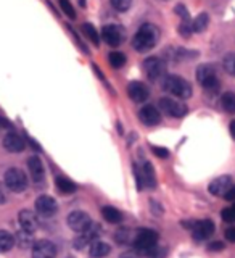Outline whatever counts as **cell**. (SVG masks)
<instances>
[{
    "mask_svg": "<svg viewBox=\"0 0 235 258\" xmlns=\"http://www.w3.org/2000/svg\"><path fill=\"white\" fill-rule=\"evenodd\" d=\"M160 39V31L153 24H142L140 29L135 32V36L132 39V45L137 52H148L150 48L156 45Z\"/></svg>",
    "mask_w": 235,
    "mask_h": 258,
    "instance_id": "obj_1",
    "label": "cell"
},
{
    "mask_svg": "<svg viewBox=\"0 0 235 258\" xmlns=\"http://www.w3.org/2000/svg\"><path fill=\"white\" fill-rule=\"evenodd\" d=\"M158 245V234L153 229H140L134 239V247L140 255H150Z\"/></svg>",
    "mask_w": 235,
    "mask_h": 258,
    "instance_id": "obj_2",
    "label": "cell"
},
{
    "mask_svg": "<svg viewBox=\"0 0 235 258\" xmlns=\"http://www.w3.org/2000/svg\"><path fill=\"white\" fill-rule=\"evenodd\" d=\"M163 87L179 99H189L192 95V86L181 76H166L163 81Z\"/></svg>",
    "mask_w": 235,
    "mask_h": 258,
    "instance_id": "obj_3",
    "label": "cell"
},
{
    "mask_svg": "<svg viewBox=\"0 0 235 258\" xmlns=\"http://www.w3.org/2000/svg\"><path fill=\"white\" fill-rule=\"evenodd\" d=\"M197 79L208 92H216L217 89H219V79H217L216 70L211 64H201V67H198Z\"/></svg>",
    "mask_w": 235,
    "mask_h": 258,
    "instance_id": "obj_4",
    "label": "cell"
},
{
    "mask_svg": "<svg viewBox=\"0 0 235 258\" xmlns=\"http://www.w3.org/2000/svg\"><path fill=\"white\" fill-rule=\"evenodd\" d=\"M5 185L12 192H23L28 187V176L20 168H10L5 173Z\"/></svg>",
    "mask_w": 235,
    "mask_h": 258,
    "instance_id": "obj_5",
    "label": "cell"
},
{
    "mask_svg": "<svg viewBox=\"0 0 235 258\" xmlns=\"http://www.w3.org/2000/svg\"><path fill=\"white\" fill-rule=\"evenodd\" d=\"M160 108L163 110L166 115L173 118H182L187 115L189 108L185 107V103L174 100V99H161L160 100Z\"/></svg>",
    "mask_w": 235,
    "mask_h": 258,
    "instance_id": "obj_6",
    "label": "cell"
},
{
    "mask_svg": "<svg viewBox=\"0 0 235 258\" xmlns=\"http://www.w3.org/2000/svg\"><path fill=\"white\" fill-rule=\"evenodd\" d=\"M143 71L150 79L156 81V79H160L161 76L165 75L166 64H165L163 60L158 58V56H150V58H147L143 61Z\"/></svg>",
    "mask_w": 235,
    "mask_h": 258,
    "instance_id": "obj_7",
    "label": "cell"
},
{
    "mask_svg": "<svg viewBox=\"0 0 235 258\" xmlns=\"http://www.w3.org/2000/svg\"><path fill=\"white\" fill-rule=\"evenodd\" d=\"M68 226L76 232H84L86 229H89L92 226V220L86 212H81V210H77V212L69 213Z\"/></svg>",
    "mask_w": 235,
    "mask_h": 258,
    "instance_id": "obj_8",
    "label": "cell"
},
{
    "mask_svg": "<svg viewBox=\"0 0 235 258\" xmlns=\"http://www.w3.org/2000/svg\"><path fill=\"white\" fill-rule=\"evenodd\" d=\"M56 256V247L50 240H37L32 245V258H55Z\"/></svg>",
    "mask_w": 235,
    "mask_h": 258,
    "instance_id": "obj_9",
    "label": "cell"
},
{
    "mask_svg": "<svg viewBox=\"0 0 235 258\" xmlns=\"http://www.w3.org/2000/svg\"><path fill=\"white\" fill-rule=\"evenodd\" d=\"M214 232V223L211 220H201V221H195L192 228V234H193V239L201 242V240H206L213 236Z\"/></svg>",
    "mask_w": 235,
    "mask_h": 258,
    "instance_id": "obj_10",
    "label": "cell"
},
{
    "mask_svg": "<svg viewBox=\"0 0 235 258\" xmlns=\"http://www.w3.org/2000/svg\"><path fill=\"white\" fill-rule=\"evenodd\" d=\"M102 37L103 40L111 47H118L124 39V32L119 26H115V24H108L102 29Z\"/></svg>",
    "mask_w": 235,
    "mask_h": 258,
    "instance_id": "obj_11",
    "label": "cell"
},
{
    "mask_svg": "<svg viewBox=\"0 0 235 258\" xmlns=\"http://www.w3.org/2000/svg\"><path fill=\"white\" fill-rule=\"evenodd\" d=\"M58 210V205L53 197L50 196H40L36 200V212L42 216H53Z\"/></svg>",
    "mask_w": 235,
    "mask_h": 258,
    "instance_id": "obj_12",
    "label": "cell"
},
{
    "mask_svg": "<svg viewBox=\"0 0 235 258\" xmlns=\"http://www.w3.org/2000/svg\"><path fill=\"white\" fill-rule=\"evenodd\" d=\"M233 185L232 182V177L230 176H221V177H216L214 181H211L209 184V192L213 194V196H217V197H224L225 194L229 192V189Z\"/></svg>",
    "mask_w": 235,
    "mask_h": 258,
    "instance_id": "obj_13",
    "label": "cell"
},
{
    "mask_svg": "<svg viewBox=\"0 0 235 258\" xmlns=\"http://www.w3.org/2000/svg\"><path fill=\"white\" fill-rule=\"evenodd\" d=\"M127 94H129V97H131L134 102L140 103V102H145V100L148 99L150 91H148V87L145 86L143 83H139V81H132V83L127 86Z\"/></svg>",
    "mask_w": 235,
    "mask_h": 258,
    "instance_id": "obj_14",
    "label": "cell"
},
{
    "mask_svg": "<svg viewBox=\"0 0 235 258\" xmlns=\"http://www.w3.org/2000/svg\"><path fill=\"white\" fill-rule=\"evenodd\" d=\"M99 234H100V228L97 224L92 223L91 228L86 229L84 232H81V236L74 240V247L76 248H84L89 244H94L95 239L99 237Z\"/></svg>",
    "mask_w": 235,
    "mask_h": 258,
    "instance_id": "obj_15",
    "label": "cell"
},
{
    "mask_svg": "<svg viewBox=\"0 0 235 258\" xmlns=\"http://www.w3.org/2000/svg\"><path fill=\"white\" fill-rule=\"evenodd\" d=\"M139 118H140V121L143 124L155 126L161 121V113L158 111L156 107H153V105H145V107L139 113Z\"/></svg>",
    "mask_w": 235,
    "mask_h": 258,
    "instance_id": "obj_16",
    "label": "cell"
},
{
    "mask_svg": "<svg viewBox=\"0 0 235 258\" xmlns=\"http://www.w3.org/2000/svg\"><path fill=\"white\" fill-rule=\"evenodd\" d=\"M18 221L21 224V229L23 231H28V232H34L37 229V216L31 212V210H21L20 215H18Z\"/></svg>",
    "mask_w": 235,
    "mask_h": 258,
    "instance_id": "obj_17",
    "label": "cell"
},
{
    "mask_svg": "<svg viewBox=\"0 0 235 258\" xmlns=\"http://www.w3.org/2000/svg\"><path fill=\"white\" fill-rule=\"evenodd\" d=\"M4 147L12 153H20L24 150V139L16 133H8L4 137Z\"/></svg>",
    "mask_w": 235,
    "mask_h": 258,
    "instance_id": "obj_18",
    "label": "cell"
},
{
    "mask_svg": "<svg viewBox=\"0 0 235 258\" xmlns=\"http://www.w3.org/2000/svg\"><path fill=\"white\" fill-rule=\"evenodd\" d=\"M28 168H29V173H31V176H32V179H34L36 182H42L44 174H45V171H44V165H42V160H40L37 155L31 157V158L28 160Z\"/></svg>",
    "mask_w": 235,
    "mask_h": 258,
    "instance_id": "obj_19",
    "label": "cell"
},
{
    "mask_svg": "<svg viewBox=\"0 0 235 258\" xmlns=\"http://www.w3.org/2000/svg\"><path fill=\"white\" fill-rule=\"evenodd\" d=\"M92 258H105L108 256L111 252V247L107 244V242H102V240H95L94 244H91V248H89Z\"/></svg>",
    "mask_w": 235,
    "mask_h": 258,
    "instance_id": "obj_20",
    "label": "cell"
},
{
    "mask_svg": "<svg viewBox=\"0 0 235 258\" xmlns=\"http://www.w3.org/2000/svg\"><path fill=\"white\" fill-rule=\"evenodd\" d=\"M140 171H142V179H143L145 187H155V184H156L155 171H153V166L148 163V161H145Z\"/></svg>",
    "mask_w": 235,
    "mask_h": 258,
    "instance_id": "obj_21",
    "label": "cell"
},
{
    "mask_svg": "<svg viewBox=\"0 0 235 258\" xmlns=\"http://www.w3.org/2000/svg\"><path fill=\"white\" fill-rule=\"evenodd\" d=\"M102 215H103L105 220H107L108 223H111V224H118V223L123 221V213H121L119 210L115 208V207H103L102 208Z\"/></svg>",
    "mask_w": 235,
    "mask_h": 258,
    "instance_id": "obj_22",
    "label": "cell"
},
{
    "mask_svg": "<svg viewBox=\"0 0 235 258\" xmlns=\"http://www.w3.org/2000/svg\"><path fill=\"white\" fill-rule=\"evenodd\" d=\"M55 184H56V189H58L61 194H72V192H76V189H77V185L71 179H68V177H64V176L56 177Z\"/></svg>",
    "mask_w": 235,
    "mask_h": 258,
    "instance_id": "obj_23",
    "label": "cell"
},
{
    "mask_svg": "<svg viewBox=\"0 0 235 258\" xmlns=\"http://www.w3.org/2000/svg\"><path fill=\"white\" fill-rule=\"evenodd\" d=\"M15 240L21 248H29V247L34 245V242H32V232L23 231V229L15 236Z\"/></svg>",
    "mask_w": 235,
    "mask_h": 258,
    "instance_id": "obj_24",
    "label": "cell"
},
{
    "mask_svg": "<svg viewBox=\"0 0 235 258\" xmlns=\"http://www.w3.org/2000/svg\"><path fill=\"white\" fill-rule=\"evenodd\" d=\"M15 236L8 231H0V252H8L15 245Z\"/></svg>",
    "mask_w": 235,
    "mask_h": 258,
    "instance_id": "obj_25",
    "label": "cell"
},
{
    "mask_svg": "<svg viewBox=\"0 0 235 258\" xmlns=\"http://www.w3.org/2000/svg\"><path fill=\"white\" fill-rule=\"evenodd\" d=\"M221 107L224 111L230 113L233 115L235 113V94L233 92H225L222 97H221Z\"/></svg>",
    "mask_w": 235,
    "mask_h": 258,
    "instance_id": "obj_26",
    "label": "cell"
},
{
    "mask_svg": "<svg viewBox=\"0 0 235 258\" xmlns=\"http://www.w3.org/2000/svg\"><path fill=\"white\" fill-rule=\"evenodd\" d=\"M208 23H209V16L206 13H200L197 18L192 21L193 32H203L208 28Z\"/></svg>",
    "mask_w": 235,
    "mask_h": 258,
    "instance_id": "obj_27",
    "label": "cell"
},
{
    "mask_svg": "<svg viewBox=\"0 0 235 258\" xmlns=\"http://www.w3.org/2000/svg\"><path fill=\"white\" fill-rule=\"evenodd\" d=\"M108 60H110L111 67L118 70V68H123L126 64V55L121 53V52H111L110 56H108Z\"/></svg>",
    "mask_w": 235,
    "mask_h": 258,
    "instance_id": "obj_28",
    "label": "cell"
},
{
    "mask_svg": "<svg viewBox=\"0 0 235 258\" xmlns=\"http://www.w3.org/2000/svg\"><path fill=\"white\" fill-rule=\"evenodd\" d=\"M83 31H84V34L92 40L94 45H99L100 44V36H99V32H97V29L92 26V24H83Z\"/></svg>",
    "mask_w": 235,
    "mask_h": 258,
    "instance_id": "obj_29",
    "label": "cell"
},
{
    "mask_svg": "<svg viewBox=\"0 0 235 258\" xmlns=\"http://www.w3.org/2000/svg\"><path fill=\"white\" fill-rule=\"evenodd\" d=\"M58 2H60L63 13H66L68 18L74 20L76 18V10H74V7H72V4L69 2V0H58Z\"/></svg>",
    "mask_w": 235,
    "mask_h": 258,
    "instance_id": "obj_30",
    "label": "cell"
},
{
    "mask_svg": "<svg viewBox=\"0 0 235 258\" xmlns=\"http://www.w3.org/2000/svg\"><path fill=\"white\" fill-rule=\"evenodd\" d=\"M224 70L227 71L230 76H235V53H229L224 58Z\"/></svg>",
    "mask_w": 235,
    "mask_h": 258,
    "instance_id": "obj_31",
    "label": "cell"
},
{
    "mask_svg": "<svg viewBox=\"0 0 235 258\" xmlns=\"http://www.w3.org/2000/svg\"><path fill=\"white\" fill-rule=\"evenodd\" d=\"M113 8L118 12H127L129 8H131V4H132V0H110Z\"/></svg>",
    "mask_w": 235,
    "mask_h": 258,
    "instance_id": "obj_32",
    "label": "cell"
},
{
    "mask_svg": "<svg viewBox=\"0 0 235 258\" xmlns=\"http://www.w3.org/2000/svg\"><path fill=\"white\" fill-rule=\"evenodd\" d=\"M221 216L225 223H235V208L229 207V208H224L221 212Z\"/></svg>",
    "mask_w": 235,
    "mask_h": 258,
    "instance_id": "obj_33",
    "label": "cell"
},
{
    "mask_svg": "<svg viewBox=\"0 0 235 258\" xmlns=\"http://www.w3.org/2000/svg\"><path fill=\"white\" fill-rule=\"evenodd\" d=\"M134 174H135V181H137V189L142 190L145 185H143V179H142V171L137 165H134Z\"/></svg>",
    "mask_w": 235,
    "mask_h": 258,
    "instance_id": "obj_34",
    "label": "cell"
},
{
    "mask_svg": "<svg viewBox=\"0 0 235 258\" xmlns=\"http://www.w3.org/2000/svg\"><path fill=\"white\" fill-rule=\"evenodd\" d=\"M150 258H165L166 256V248H163V247H155L151 250V253L148 255Z\"/></svg>",
    "mask_w": 235,
    "mask_h": 258,
    "instance_id": "obj_35",
    "label": "cell"
},
{
    "mask_svg": "<svg viewBox=\"0 0 235 258\" xmlns=\"http://www.w3.org/2000/svg\"><path fill=\"white\" fill-rule=\"evenodd\" d=\"M153 153H155V155L160 157V158H168L169 157V152L165 147H153Z\"/></svg>",
    "mask_w": 235,
    "mask_h": 258,
    "instance_id": "obj_36",
    "label": "cell"
},
{
    "mask_svg": "<svg viewBox=\"0 0 235 258\" xmlns=\"http://www.w3.org/2000/svg\"><path fill=\"white\" fill-rule=\"evenodd\" d=\"M224 248V244H222V242H211V244H209L208 245V250H209V252H221V250Z\"/></svg>",
    "mask_w": 235,
    "mask_h": 258,
    "instance_id": "obj_37",
    "label": "cell"
},
{
    "mask_svg": "<svg viewBox=\"0 0 235 258\" xmlns=\"http://www.w3.org/2000/svg\"><path fill=\"white\" fill-rule=\"evenodd\" d=\"M176 12H177V15H181V16H182V20H184V21H189V12L185 10V7H184V5H177V7H176Z\"/></svg>",
    "mask_w": 235,
    "mask_h": 258,
    "instance_id": "obj_38",
    "label": "cell"
},
{
    "mask_svg": "<svg viewBox=\"0 0 235 258\" xmlns=\"http://www.w3.org/2000/svg\"><path fill=\"white\" fill-rule=\"evenodd\" d=\"M225 239L235 244V226H232V228H229L227 231H225Z\"/></svg>",
    "mask_w": 235,
    "mask_h": 258,
    "instance_id": "obj_39",
    "label": "cell"
},
{
    "mask_svg": "<svg viewBox=\"0 0 235 258\" xmlns=\"http://www.w3.org/2000/svg\"><path fill=\"white\" fill-rule=\"evenodd\" d=\"M224 199H225V200H230V202H235V184H233L232 187L229 189V192L225 194Z\"/></svg>",
    "mask_w": 235,
    "mask_h": 258,
    "instance_id": "obj_40",
    "label": "cell"
},
{
    "mask_svg": "<svg viewBox=\"0 0 235 258\" xmlns=\"http://www.w3.org/2000/svg\"><path fill=\"white\" fill-rule=\"evenodd\" d=\"M5 202H7V194L2 187V184H0V205H4Z\"/></svg>",
    "mask_w": 235,
    "mask_h": 258,
    "instance_id": "obj_41",
    "label": "cell"
},
{
    "mask_svg": "<svg viewBox=\"0 0 235 258\" xmlns=\"http://www.w3.org/2000/svg\"><path fill=\"white\" fill-rule=\"evenodd\" d=\"M230 134H232V137L235 139V121H232V123H230Z\"/></svg>",
    "mask_w": 235,
    "mask_h": 258,
    "instance_id": "obj_42",
    "label": "cell"
},
{
    "mask_svg": "<svg viewBox=\"0 0 235 258\" xmlns=\"http://www.w3.org/2000/svg\"><path fill=\"white\" fill-rule=\"evenodd\" d=\"M123 258H134V256H123Z\"/></svg>",
    "mask_w": 235,
    "mask_h": 258,
    "instance_id": "obj_43",
    "label": "cell"
},
{
    "mask_svg": "<svg viewBox=\"0 0 235 258\" xmlns=\"http://www.w3.org/2000/svg\"><path fill=\"white\" fill-rule=\"evenodd\" d=\"M232 207H233V208H235V202H233V205H232Z\"/></svg>",
    "mask_w": 235,
    "mask_h": 258,
    "instance_id": "obj_44",
    "label": "cell"
}]
</instances>
